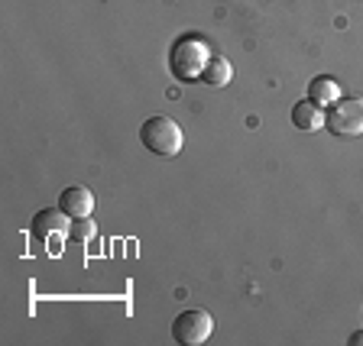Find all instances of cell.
Segmentation results:
<instances>
[{
	"mask_svg": "<svg viewBox=\"0 0 363 346\" xmlns=\"http://www.w3.org/2000/svg\"><path fill=\"white\" fill-rule=\"evenodd\" d=\"M94 233H98V226H94V220L91 217H78V220H72V226H68V236H72L75 243L94 240Z\"/></svg>",
	"mask_w": 363,
	"mask_h": 346,
	"instance_id": "obj_10",
	"label": "cell"
},
{
	"mask_svg": "<svg viewBox=\"0 0 363 346\" xmlns=\"http://www.w3.org/2000/svg\"><path fill=\"white\" fill-rule=\"evenodd\" d=\"M325 129L334 136H363V98L334 100L325 110Z\"/></svg>",
	"mask_w": 363,
	"mask_h": 346,
	"instance_id": "obj_3",
	"label": "cell"
},
{
	"mask_svg": "<svg viewBox=\"0 0 363 346\" xmlns=\"http://www.w3.org/2000/svg\"><path fill=\"white\" fill-rule=\"evenodd\" d=\"M289 120H292L295 129H302V133H318V129H325V107H318L315 100L305 98L298 104H292Z\"/></svg>",
	"mask_w": 363,
	"mask_h": 346,
	"instance_id": "obj_6",
	"label": "cell"
},
{
	"mask_svg": "<svg viewBox=\"0 0 363 346\" xmlns=\"http://www.w3.org/2000/svg\"><path fill=\"white\" fill-rule=\"evenodd\" d=\"M59 207L72 220L91 217V211H94V195H91V188H84V185H72V188H65L59 195Z\"/></svg>",
	"mask_w": 363,
	"mask_h": 346,
	"instance_id": "obj_7",
	"label": "cell"
},
{
	"mask_svg": "<svg viewBox=\"0 0 363 346\" xmlns=\"http://www.w3.org/2000/svg\"><path fill=\"white\" fill-rule=\"evenodd\" d=\"M308 100H315L318 107H331L334 100H340V84L334 81L331 75H318V78H311V84H308Z\"/></svg>",
	"mask_w": 363,
	"mask_h": 346,
	"instance_id": "obj_8",
	"label": "cell"
},
{
	"mask_svg": "<svg viewBox=\"0 0 363 346\" xmlns=\"http://www.w3.org/2000/svg\"><path fill=\"white\" fill-rule=\"evenodd\" d=\"M230 78H234V65L224 55H211L201 71V84H208V88H224V84H230Z\"/></svg>",
	"mask_w": 363,
	"mask_h": 346,
	"instance_id": "obj_9",
	"label": "cell"
},
{
	"mask_svg": "<svg viewBox=\"0 0 363 346\" xmlns=\"http://www.w3.org/2000/svg\"><path fill=\"white\" fill-rule=\"evenodd\" d=\"M211 333H214V317L201 308L182 311L172 321V340L179 346H201L211 340Z\"/></svg>",
	"mask_w": 363,
	"mask_h": 346,
	"instance_id": "obj_4",
	"label": "cell"
},
{
	"mask_svg": "<svg viewBox=\"0 0 363 346\" xmlns=\"http://www.w3.org/2000/svg\"><path fill=\"white\" fill-rule=\"evenodd\" d=\"M211 49L201 36H179L169 52V71H172L175 81H201V71L211 59Z\"/></svg>",
	"mask_w": 363,
	"mask_h": 346,
	"instance_id": "obj_1",
	"label": "cell"
},
{
	"mask_svg": "<svg viewBox=\"0 0 363 346\" xmlns=\"http://www.w3.org/2000/svg\"><path fill=\"white\" fill-rule=\"evenodd\" d=\"M140 143H143L146 152H152V156L172 158L185 149V133H182V127L172 117L156 113V117L143 120V127H140Z\"/></svg>",
	"mask_w": 363,
	"mask_h": 346,
	"instance_id": "obj_2",
	"label": "cell"
},
{
	"mask_svg": "<svg viewBox=\"0 0 363 346\" xmlns=\"http://www.w3.org/2000/svg\"><path fill=\"white\" fill-rule=\"evenodd\" d=\"M347 346H363V330L350 333V337H347Z\"/></svg>",
	"mask_w": 363,
	"mask_h": 346,
	"instance_id": "obj_11",
	"label": "cell"
},
{
	"mask_svg": "<svg viewBox=\"0 0 363 346\" xmlns=\"http://www.w3.org/2000/svg\"><path fill=\"white\" fill-rule=\"evenodd\" d=\"M68 226H72V217H68V214L62 211L59 204H55V207H43V211L33 214V220H30V233L36 236V240L49 243L52 236H65V233H68Z\"/></svg>",
	"mask_w": 363,
	"mask_h": 346,
	"instance_id": "obj_5",
	"label": "cell"
}]
</instances>
